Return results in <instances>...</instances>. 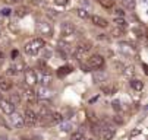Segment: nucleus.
<instances>
[{
  "instance_id": "79ce46f5",
  "label": "nucleus",
  "mask_w": 148,
  "mask_h": 140,
  "mask_svg": "<svg viewBox=\"0 0 148 140\" xmlns=\"http://www.w3.org/2000/svg\"><path fill=\"white\" fill-rule=\"evenodd\" d=\"M0 37H2V32H0Z\"/></svg>"
},
{
  "instance_id": "aec40b11",
  "label": "nucleus",
  "mask_w": 148,
  "mask_h": 140,
  "mask_svg": "<svg viewBox=\"0 0 148 140\" xmlns=\"http://www.w3.org/2000/svg\"><path fill=\"white\" fill-rule=\"evenodd\" d=\"M50 121H51V124H60V123L63 121V117H62V114H59V112H51Z\"/></svg>"
},
{
  "instance_id": "412c9836",
  "label": "nucleus",
  "mask_w": 148,
  "mask_h": 140,
  "mask_svg": "<svg viewBox=\"0 0 148 140\" xmlns=\"http://www.w3.org/2000/svg\"><path fill=\"white\" fill-rule=\"evenodd\" d=\"M122 5L125 6V9L134 10L135 6H136V0H122Z\"/></svg>"
},
{
  "instance_id": "37998d69",
  "label": "nucleus",
  "mask_w": 148,
  "mask_h": 140,
  "mask_svg": "<svg viewBox=\"0 0 148 140\" xmlns=\"http://www.w3.org/2000/svg\"><path fill=\"white\" fill-rule=\"evenodd\" d=\"M113 2H114V0H113Z\"/></svg>"
},
{
  "instance_id": "f3484780",
  "label": "nucleus",
  "mask_w": 148,
  "mask_h": 140,
  "mask_svg": "<svg viewBox=\"0 0 148 140\" xmlns=\"http://www.w3.org/2000/svg\"><path fill=\"white\" fill-rule=\"evenodd\" d=\"M131 88L134 91H136V92H141L144 89V83H142V80H139V79H132L131 80Z\"/></svg>"
},
{
  "instance_id": "5701e85b",
  "label": "nucleus",
  "mask_w": 148,
  "mask_h": 140,
  "mask_svg": "<svg viewBox=\"0 0 148 140\" xmlns=\"http://www.w3.org/2000/svg\"><path fill=\"white\" fill-rule=\"evenodd\" d=\"M101 91H103L104 95H113V93H116V86H112V85H109V86H103Z\"/></svg>"
},
{
  "instance_id": "393cba45",
  "label": "nucleus",
  "mask_w": 148,
  "mask_h": 140,
  "mask_svg": "<svg viewBox=\"0 0 148 140\" xmlns=\"http://www.w3.org/2000/svg\"><path fill=\"white\" fill-rule=\"evenodd\" d=\"M120 50H122V53H125V54H132V53H134V48H132L131 45H128V44H120Z\"/></svg>"
},
{
  "instance_id": "1a4fd4ad",
  "label": "nucleus",
  "mask_w": 148,
  "mask_h": 140,
  "mask_svg": "<svg viewBox=\"0 0 148 140\" xmlns=\"http://www.w3.org/2000/svg\"><path fill=\"white\" fill-rule=\"evenodd\" d=\"M0 111L6 115H10L12 112H15V105L9 101V99H2V101H0Z\"/></svg>"
},
{
  "instance_id": "6e6552de",
  "label": "nucleus",
  "mask_w": 148,
  "mask_h": 140,
  "mask_svg": "<svg viewBox=\"0 0 148 140\" xmlns=\"http://www.w3.org/2000/svg\"><path fill=\"white\" fill-rule=\"evenodd\" d=\"M24 76H25V83L28 86H34L38 80V77H37V73L32 70V69H25L24 70Z\"/></svg>"
},
{
  "instance_id": "c9c22d12",
  "label": "nucleus",
  "mask_w": 148,
  "mask_h": 140,
  "mask_svg": "<svg viewBox=\"0 0 148 140\" xmlns=\"http://www.w3.org/2000/svg\"><path fill=\"white\" fill-rule=\"evenodd\" d=\"M3 2L6 5H16V3H19V0H3Z\"/></svg>"
},
{
  "instance_id": "a878e982",
  "label": "nucleus",
  "mask_w": 148,
  "mask_h": 140,
  "mask_svg": "<svg viewBox=\"0 0 148 140\" xmlns=\"http://www.w3.org/2000/svg\"><path fill=\"white\" fill-rule=\"evenodd\" d=\"M84 133L82 131H75V133H72V136H71V140H84Z\"/></svg>"
},
{
  "instance_id": "58836bf2",
  "label": "nucleus",
  "mask_w": 148,
  "mask_h": 140,
  "mask_svg": "<svg viewBox=\"0 0 148 140\" xmlns=\"http://www.w3.org/2000/svg\"><path fill=\"white\" fill-rule=\"evenodd\" d=\"M22 140H32V139H29V137H22Z\"/></svg>"
},
{
  "instance_id": "c756f323",
  "label": "nucleus",
  "mask_w": 148,
  "mask_h": 140,
  "mask_svg": "<svg viewBox=\"0 0 148 140\" xmlns=\"http://www.w3.org/2000/svg\"><path fill=\"white\" fill-rule=\"evenodd\" d=\"M123 32H125V31H122V29H119V28L112 29V35H113V37H122V35H123Z\"/></svg>"
},
{
  "instance_id": "bb28decb",
  "label": "nucleus",
  "mask_w": 148,
  "mask_h": 140,
  "mask_svg": "<svg viewBox=\"0 0 148 140\" xmlns=\"http://www.w3.org/2000/svg\"><path fill=\"white\" fill-rule=\"evenodd\" d=\"M54 2V5H57V6H62V7H66V6H69V3H71V0H53Z\"/></svg>"
},
{
  "instance_id": "b1692460",
  "label": "nucleus",
  "mask_w": 148,
  "mask_h": 140,
  "mask_svg": "<svg viewBox=\"0 0 148 140\" xmlns=\"http://www.w3.org/2000/svg\"><path fill=\"white\" fill-rule=\"evenodd\" d=\"M76 15L79 16V18H84V19H87V18H90V13L87 12V9H82V7H78L76 10Z\"/></svg>"
},
{
  "instance_id": "dca6fc26",
  "label": "nucleus",
  "mask_w": 148,
  "mask_h": 140,
  "mask_svg": "<svg viewBox=\"0 0 148 140\" xmlns=\"http://www.w3.org/2000/svg\"><path fill=\"white\" fill-rule=\"evenodd\" d=\"M114 26L119 28V29H122V31H125L126 28H128V22H126L125 18H116L114 19Z\"/></svg>"
},
{
  "instance_id": "ddd939ff",
  "label": "nucleus",
  "mask_w": 148,
  "mask_h": 140,
  "mask_svg": "<svg viewBox=\"0 0 148 140\" xmlns=\"http://www.w3.org/2000/svg\"><path fill=\"white\" fill-rule=\"evenodd\" d=\"M106 80H107V74H106L104 72H100V70L94 72V74H92V82H94L95 85H100V83H103V82H106Z\"/></svg>"
},
{
  "instance_id": "20e7f679",
  "label": "nucleus",
  "mask_w": 148,
  "mask_h": 140,
  "mask_svg": "<svg viewBox=\"0 0 148 140\" xmlns=\"http://www.w3.org/2000/svg\"><path fill=\"white\" fill-rule=\"evenodd\" d=\"M37 32L38 35H43V37H50L53 34V28L47 21H38L37 22Z\"/></svg>"
},
{
  "instance_id": "39448f33",
  "label": "nucleus",
  "mask_w": 148,
  "mask_h": 140,
  "mask_svg": "<svg viewBox=\"0 0 148 140\" xmlns=\"http://www.w3.org/2000/svg\"><path fill=\"white\" fill-rule=\"evenodd\" d=\"M22 118H24V126L34 127V126L37 124V112H35V111H32V110H29V108H27V110H25V112H24Z\"/></svg>"
},
{
  "instance_id": "4be33fe9",
  "label": "nucleus",
  "mask_w": 148,
  "mask_h": 140,
  "mask_svg": "<svg viewBox=\"0 0 148 140\" xmlns=\"http://www.w3.org/2000/svg\"><path fill=\"white\" fill-rule=\"evenodd\" d=\"M21 99H22V98H21V95L18 93V92H13V93H10V98H9V101L16 107V105H19L21 104Z\"/></svg>"
},
{
  "instance_id": "cd10ccee",
  "label": "nucleus",
  "mask_w": 148,
  "mask_h": 140,
  "mask_svg": "<svg viewBox=\"0 0 148 140\" xmlns=\"http://www.w3.org/2000/svg\"><path fill=\"white\" fill-rule=\"evenodd\" d=\"M47 2H49V0H34V5H37L40 7H46L47 6Z\"/></svg>"
},
{
  "instance_id": "9d476101",
  "label": "nucleus",
  "mask_w": 148,
  "mask_h": 140,
  "mask_svg": "<svg viewBox=\"0 0 148 140\" xmlns=\"http://www.w3.org/2000/svg\"><path fill=\"white\" fill-rule=\"evenodd\" d=\"M100 136H101V139H104V140H110V139L114 136V129H113L112 126H109V124H104V126H101Z\"/></svg>"
},
{
  "instance_id": "f8f14e48",
  "label": "nucleus",
  "mask_w": 148,
  "mask_h": 140,
  "mask_svg": "<svg viewBox=\"0 0 148 140\" xmlns=\"http://www.w3.org/2000/svg\"><path fill=\"white\" fill-rule=\"evenodd\" d=\"M37 82H40L43 88L50 86V83H51V74L47 73V72H41V76H40V79H38Z\"/></svg>"
},
{
  "instance_id": "a19ab883",
  "label": "nucleus",
  "mask_w": 148,
  "mask_h": 140,
  "mask_svg": "<svg viewBox=\"0 0 148 140\" xmlns=\"http://www.w3.org/2000/svg\"><path fill=\"white\" fill-rule=\"evenodd\" d=\"M2 99H3V98H2V93H0V101H2Z\"/></svg>"
},
{
  "instance_id": "7c9ffc66",
  "label": "nucleus",
  "mask_w": 148,
  "mask_h": 140,
  "mask_svg": "<svg viewBox=\"0 0 148 140\" xmlns=\"http://www.w3.org/2000/svg\"><path fill=\"white\" fill-rule=\"evenodd\" d=\"M72 130V124L71 123H66V124H62V131H71Z\"/></svg>"
},
{
  "instance_id": "9b49d317",
  "label": "nucleus",
  "mask_w": 148,
  "mask_h": 140,
  "mask_svg": "<svg viewBox=\"0 0 148 140\" xmlns=\"http://www.w3.org/2000/svg\"><path fill=\"white\" fill-rule=\"evenodd\" d=\"M90 18H91V22H92L95 26H98V28H107V26H109V22L106 21L104 18L98 16V15H92V16H90Z\"/></svg>"
},
{
  "instance_id": "72a5a7b5",
  "label": "nucleus",
  "mask_w": 148,
  "mask_h": 140,
  "mask_svg": "<svg viewBox=\"0 0 148 140\" xmlns=\"http://www.w3.org/2000/svg\"><path fill=\"white\" fill-rule=\"evenodd\" d=\"M0 12H2V15H3V16H9L12 10H10L9 7H3V9H2V10H0Z\"/></svg>"
},
{
  "instance_id": "4468645a",
  "label": "nucleus",
  "mask_w": 148,
  "mask_h": 140,
  "mask_svg": "<svg viewBox=\"0 0 148 140\" xmlns=\"http://www.w3.org/2000/svg\"><path fill=\"white\" fill-rule=\"evenodd\" d=\"M10 88H12V82L6 76H0V91L8 92V91H10Z\"/></svg>"
},
{
  "instance_id": "0eeeda50",
  "label": "nucleus",
  "mask_w": 148,
  "mask_h": 140,
  "mask_svg": "<svg viewBox=\"0 0 148 140\" xmlns=\"http://www.w3.org/2000/svg\"><path fill=\"white\" fill-rule=\"evenodd\" d=\"M9 121H10V126L13 129H22L24 127V118L19 112H12L9 115Z\"/></svg>"
},
{
  "instance_id": "6ab92c4d",
  "label": "nucleus",
  "mask_w": 148,
  "mask_h": 140,
  "mask_svg": "<svg viewBox=\"0 0 148 140\" xmlns=\"http://www.w3.org/2000/svg\"><path fill=\"white\" fill-rule=\"evenodd\" d=\"M29 13V9L27 7V6H19L16 10H15V15L18 16V18H24V16H27Z\"/></svg>"
},
{
  "instance_id": "ea45409f",
  "label": "nucleus",
  "mask_w": 148,
  "mask_h": 140,
  "mask_svg": "<svg viewBox=\"0 0 148 140\" xmlns=\"http://www.w3.org/2000/svg\"><path fill=\"white\" fill-rule=\"evenodd\" d=\"M84 140H94V139H87V137H84Z\"/></svg>"
},
{
  "instance_id": "a211bd4d",
  "label": "nucleus",
  "mask_w": 148,
  "mask_h": 140,
  "mask_svg": "<svg viewBox=\"0 0 148 140\" xmlns=\"http://www.w3.org/2000/svg\"><path fill=\"white\" fill-rule=\"evenodd\" d=\"M24 92H25V96H27V99H28V102H29V104L37 101V93H35V91H32V89L27 88Z\"/></svg>"
},
{
  "instance_id": "2f4dec72",
  "label": "nucleus",
  "mask_w": 148,
  "mask_h": 140,
  "mask_svg": "<svg viewBox=\"0 0 148 140\" xmlns=\"http://www.w3.org/2000/svg\"><path fill=\"white\" fill-rule=\"evenodd\" d=\"M114 15H116L117 18H125V12H123L122 9H116V10H114Z\"/></svg>"
},
{
  "instance_id": "f704fd0d",
  "label": "nucleus",
  "mask_w": 148,
  "mask_h": 140,
  "mask_svg": "<svg viewBox=\"0 0 148 140\" xmlns=\"http://www.w3.org/2000/svg\"><path fill=\"white\" fill-rule=\"evenodd\" d=\"M112 107H113L116 111H120V110H122V107H120V102H119V101H114V102L112 104Z\"/></svg>"
},
{
  "instance_id": "2eb2a0df",
  "label": "nucleus",
  "mask_w": 148,
  "mask_h": 140,
  "mask_svg": "<svg viewBox=\"0 0 148 140\" xmlns=\"http://www.w3.org/2000/svg\"><path fill=\"white\" fill-rule=\"evenodd\" d=\"M122 73H123V76L125 77H128V79H132L134 76H135V67L134 66H125L123 67V70H122Z\"/></svg>"
},
{
  "instance_id": "c85d7f7f",
  "label": "nucleus",
  "mask_w": 148,
  "mask_h": 140,
  "mask_svg": "<svg viewBox=\"0 0 148 140\" xmlns=\"http://www.w3.org/2000/svg\"><path fill=\"white\" fill-rule=\"evenodd\" d=\"M71 70H72V69H71L69 66H66V67H60V69H59V74H60V76H62V74H65V73L68 74V73H71Z\"/></svg>"
},
{
  "instance_id": "4c0bfd02",
  "label": "nucleus",
  "mask_w": 148,
  "mask_h": 140,
  "mask_svg": "<svg viewBox=\"0 0 148 140\" xmlns=\"http://www.w3.org/2000/svg\"><path fill=\"white\" fill-rule=\"evenodd\" d=\"M0 140H9V139H6L5 136H0Z\"/></svg>"
},
{
  "instance_id": "e433bc0d",
  "label": "nucleus",
  "mask_w": 148,
  "mask_h": 140,
  "mask_svg": "<svg viewBox=\"0 0 148 140\" xmlns=\"http://www.w3.org/2000/svg\"><path fill=\"white\" fill-rule=\"evenodd\" d=\"M3 58H5V55H3V53H2V50H0V64L3 63Z\"/></svg>"
},
{
  "instance_id": "f03ea898",
  "label": "nucleus",
  "mask_w": 148,
  "mask_h": 140,
  "mask_svg": "<svg viewBox=\"0 0 148 140\" xmlns=\"http://www.w3.org/2000/svg\"><path fill=\"white\" fill-rule=\"evenodd\" d=\"M87 66H88L90 70H98V69H101V67L104 66V58H103V55H100V54L91 55V57L87 60Z\"/></svg>"
},
{
  "instance_id": "423d86ee",
  "label": "nucleus",
  "mask_w": 148,
  "mask_h": 140,
  "mask_svg": "<svg viewBox=\"0 0 148 140\" xmlns=\"http://www.w3.org/2000/svg\"><path fill=\"white\" fill-rule=\"evenodd\" d=\"M60 32L63 35V38H72L75 34H76V28L73 24L71 22H63L60 25Z\"/></svg>"
},
{
  "instance_id": "473e14b6",
  "label": "nucleus",
  "mask_w": 148,
  "mask_h": 140,
  "mask_svg": "<svg viewBox=\"0 0 148 140\" xmlns=\"http://www.w3.org/2000/svg\"><path fill=\"white\" fill-rule=\"evenodd\" d=\"M113 121L117 124H123V118H120V115H114L113 117Z\"/></svg>"
},
{
  "instance_id": "7ed1b4c3",
  "label": "nucleus",
  "mask_w": 148,
  "mask_h": 140,
  "mask_svg": "<svg viewBox=\"0 0 148 140\" xmlns=\"http://www.w3.org/2000/svg\"><path fill=\"white\" fill-rule=\"evenodd\" d=\"M91 48H92V44L88 43V41H84V43L78 44V47H76V50H75V57H76V60H78V58L81 60L82 57H85V55L91 51Z\"/></svg>"
},
{
  "instance_id": "f257e3e1",
  "label": "nucleus",
  "mask_w": 148,
  "mask_h": 140,
  "mask_svg": "<svg viewBox=\"0 0 148 140\" xmlns=\"http://www.w3.org/2000/svg\"><path fill=\"white\" fill-rule=\"evenodd\" d=\"M44 45H46V43L43 38H32L31 41H28L24 45V51L27 55H37L38 53H41Z\"/></svg>"
}]
</instances>
